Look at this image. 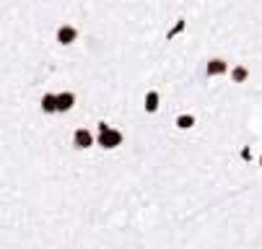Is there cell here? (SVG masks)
Listing matches in <instances>:
<instances>
[{
	"instance_id": "obj_10",
	"label": "cell",
	"mask_w": 262,
	"mask_h": 249,
	"mask_svg": "<svg viewBox=\"0 0 262 249\" xmlns=\"http://www.w3.org/2000/svg\"><path fill=\"white\" fill-rule=\"evenodd\" d=\"M182 29H184V21H177V26H174V29L169 31V39H174V36H177L179 31H182Z\"/></svg>"
},
{
	"instance_id": "obj_2",
	"label": "cell",
	"mask_w": 262,
	"mask_h": 249,
	"mask_svg": "<svg viewBox=\"0 0 262 249\" xmlns=\"http://www.w3.org/2000/svg\"><path fill=\"white\" fill-rule=\"evenodd\" d=\"M73 145H76V148H80V151H83V148H91V145H94V135L88 133L86 127H80V130L73 133Z\"/></svg>"
},
{
	"instance_id": "obj_7",
	"label": "cell",
	"mask_w": 262,
	"mask_h": 249,
	"mask_svg": "<svg viewBox=\"0 0 262 249\" xmlns=\"http://www.w3.org/2000/svg\"><path fill=\"white\" fill-rule=\"evenodd\" d=\"M42 109H44L47 114L57 112V96H55V94H44V99H42Z\"/></svg>"
},
{
	"instance_id": "obj_6",
	"label": "cell",
	"mask_w": 262,
	"mask_h": 249,
	"mask_svg": "<svg viewBox=\"0 0 262 249\" xmlns=\"http://www.w3.org/2000/svg\"><path fill=\"white\" fill-rule=\"evenodd\" d=\"M143 107H146L148 114L158 112V91H148V94H146V104H143Z\"/></svg>"
},
{
	"instance_id": "obj_8",
	"label": "cell",
	"mask_w": 262,
	"mask_h": 249,
	"mask_svg": "<svg viewBox=\"0 0 262 249\" xmlns=\"http://www.w3.org/2000/svg\"><path fill=\"white\" fill-rule=\"evenodd\" d=\"M249 78V70L244 68V65H236V68H231V81L234 83H244Z\"/></svg>"
},
{
	"instance_id": "obj_5",
	"label": "cell",
	"mask_w": 262,
	"mask_h": 249,
	"mask_svg": "<svg viewBox=\"0 0 262 249\" xmlns=\"http://www.w3.org/2000/svg\"><path fill=\"white\" fill-rule=\"evenodd\" d=\"M76 104V96L70 94V91H65V94H57V112H70Z\"/></svg>"
},
{
	"instance_id": "obj_9",
	"label": "cell",
	"mask_w": 262,
	"mask_h": 249,
	"mask_svg": "<svg viewBox=\"0 0 262 249\" xmlns=\"http://www.w3.org/2000/svg\"><path fill=\"white\" fill-rule=\"evenodd\" d=\"M177 127H179V130H189V127H195V117L192 114H179L177 117Z\"/></svg>"
},
{
	"instance_id": "obj_1",
	"label": "cell",
	"mask_w": 262,
	"mask_h": 249,
	"mask_svg": "<svg viewBox=\"0 0 262 249\" xmlns=\"http://www.w3.org/2000/svg\"><path fill=\"white\" fill-rule=\"evenodd\" d=\"M99 145L102 148H117V145H122V133L112 130L106 122H102L99 125Z\"/></svg>"
},
{
	"instance_id": "obj_3",
	"label": "cell",
	"mask_w": 262,
	"mask_h": 249,
	"mask_svg": "<svg viewBox=\"0 0 262 249\" xmlns=\"http://www.w3.org/2000/svg\"><path fill=\"white\" fill-rule=\"evenodd\" d=\"M78 39V29H76V26H60V29H57V42L60 44H73Z\"/></svg>"
},
{
	"instance_id": "obj_11",
	"label": "cell",
	"mask_w": 262,
	"mask_h": 249,
	"mask_svg": "<svg viewBox=\"0 0 262 249\" xmlns=\"http://www.w3.org/2000/svg\"><path fill=\"white\" fill-rule=\"evenodd\" d=\"M260 166H262V156H260Z\"/></svg>"
},
{
	"instance_id": "obj_4",
	"label": "cell",
	"mask_w": 262,
	"mask_h": 249,
	"mask_svg": "<svg viewBox=\"0 0 262 249\" xmlns=\"http://www.w3.org/2000/svg\"><path fill=\"white\" fill-rule=\"evenodd\" d=\"M226 70H229V62L221 60V57H213V60L205 65V73H208V76H223Z\"/></svg>"
}]
</instances>
